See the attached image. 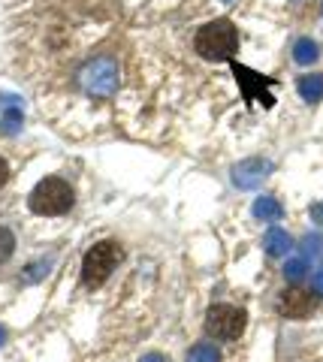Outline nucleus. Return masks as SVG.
<instances>
[{"label": "nucleus", "instance_id": "1", "mask_svg": "<svg viewBox=\"0 0 323 362\" xmlns=\"http://www.w3.org/2000/svg\"><path fill=\"white\" fill-rule=\"evenodd\" d=\"M194 49H196L199 58H206V61H215V64L230 61L239 49V30L230 18H215L196 30Z\"/></svg>", "mask_w": 323, "mask_h": 362}, {"label": "nucleus", "instance_id": "2", "mask_svg": "<svg viewBox=\"0 0 323 362\" xmlns=\"http://www.w3.org/2000/svg\"><path fill=\"white\" fill-rule=\"evenodd\" d=\"M73 187L66 185L64 178L58 175H49L42 178L37 187L30 190L28 197V206L33 214H42V218H54V214H66L73 209Z\"/></svg>", "mask_w": 323, "mask_h": 362}, {"label": "nucleus", "instance_id": "3", "mask_svg": "<svg viewBox=\"0 0 323 362\" xmlns=\"http://www.w3.org/2000/svg\"><path fill=\"white\" fill-rule=\"evenodd\" d=\"M121 259H124V251H121V245L115 239H106V242H97L94 247H88V254L82 259V284L91 290L103 287Z\"/></svg>", "mask_w": 323, "mask_h": 362}, {"label": "nucleus", "instance_id": "4", "mask_svg": "<svg viewBox=\"0 0 323 362\" xmlns=\"http://www.w3.org/2000/svg\"><path fill=\"white\" fill-rule=\"evenodd\" d=\"M248 326V314L236 305H211L206 311V332L218 341H236Z\"/></svg>", "mask_w": 323, "mask_h": 362}, {"label": "nucleus", "instance_id": "5", "mask_svg": "<svg viewBox=\"0 0 323 362\" xmlns=\"http://www.w3.org/2000/svg\"><path fill=\"white\" fill-rule=\"evenodd\" d=\"M82 88L94 97H112L118 90V66L112 58H94L82 66Z\"/></svg>", "mask_w": 323, "mask_h": 362}, {"label": "nucleus", "instance_id": "6", "mask_svg": "<svg viewBox=\"0 0 323 362\" xmlns=\"http://www.w3.org/2000/svg\"><path fill=\"white\" fill-rule=\"evenodd\" d=\"M317 293L315 290H305V287H287L281 293V299H278V311H281L287 320H305V317H311L317 311Z\"/></svg>", "mask_w": 323, "mask_h": 362}, {"label": "nucleus", "instance_id": "7", "mask_svg": "<svg viewBox=\"0 0 323 362\" xmlns=\"http://www.w3.org/2000/svg\"><path fill=\"white\" fill-rule=\"evenodd\" d=\"M233 76H236V82H239V88H242V97H245V100L260 97L263 106H272V94H269L272 78L257 76L254 70H248V66H242V64H233Z\"/></svg>", "mask_w": 323, "mask_h": 362}, {"label": "nucleus", "instance_id": "8", "mask_svg": "<svg viewBox=\"0 0 323 362\" xmlns=\"http://www.w3.org/2000/svg\"><path fill=\"white\" fill-rule=\"evenodd\" d=\"M272 173V163L263 160V157H248V160H242L233 166V185L242 187V190H254L263 185V178Z\"/></svg>", "mask_w": 323, "mask_h": 362}, {"label": "nucleus", "instance_id": "9", "mask_svg": "<svg viewBox=\"0 0 323 362\" xmlns=\"http://www.w3.org/2000/svg\"><path fill=\"white\" fill-rule=\"evenodd\" d=\"M263 247H266L269 257H284V254H290L293 239H290L287 230H281V226H272V230L263 235Z\"/></svg>", "mask_w": 323, "mask_h": 362}, {"label": "nucleus", "instance_id": "10", "mask_svg": "<svg viewBox=\"0 0 323 362\" xmlns=\"http://www.w3.org/2000/svg\"><path fill=\"white\" fill-rule=\"evenodd\" d=\"M296 90H299V97H303L305 103H320L323 100V73L303 76L299 78V85H296Z\"/></svg>", "mask_w": 323, "mask_h": 362}, {"label": "nucleus", "instance_id": "11", "mask_svg": "<svg viewBox=\"0 0 323 362\" xmlns=\"http://www.w3.org/2000/svg\"><path fill=\"white\" fill-rule=\"evenodd\" d=\"M254 218L257 221H278L284 214V209H281V202H278L275 197H269V194H263V197H257V202H254Z\"/></svg>", "mask_w": 323, "mask_h": 362}, {"label": "nucleus", "instance_id": "12", "mask_svg": "<svg viewBox=\"0 0 323 362\" xmlns=\"http://www.w3.org/2000/svg\"><path fill=\"white\" fill-rule=\"evenodd\" d=\"M293 58H296V64H303V66L315 64V61L320 58V49H317V42H315V40H308V37L296 40V45H293Z\"/></svg>", "mask_w": 323, "mask_h": 362}, {"label": "nucleus", "instance_id": "13", "mask_svg": "<svg viewBox=\"0 0 323 362\" xmlns=\"http://www.w3.org/2000/svg\"><path fill=\"white\" fill-rule=\"evenodd\" d=\"M187 362H221V350L215 344H194L191 350H187Z\"/></svg>", "mask_w": 323, "mask_h": 362}, {"label": "nucleus", "instance_id": "14", "mask_svg": "<svg viewBox=\"0 0 323 362\" xmlns=\"http://www.w3.org/2000/svg\"><path fill=\"white\" fill-rule=\"evenodd\" d=\"M21 124H25V115H21V109L13 106L4 112V118H0V133L4 136H16L21 130Z\"/></svg>", "mask_w": 323, "mask_h": 362}, {"label": "nucleus", "instance_id": "15", "mask_svg": "<svg viewBox=\"0 0 323 362\" xmlns=\"http://www.w3.org/2000/svg\"><path fill=\"white\" fill-rule=\"evenodd\" d=\"M284 275H287V281H303L308 275V257H293L290 263L284 266Z\"/></svg>", "mask_w": 323, "mask_h": 362}, {"label": "nucleus", "instance_id": "16", "mask_svg": "<svg viewBox=\"0 0 323 362\" xmlns=\"http://www.w3.org/2000/svg\"><path fill=\"white\" fill-rule=\"evenodd\" d=\"M13 254H16V235L6 226H0V263H6Z\"/></svg>", "mask_w": 323, "mask_h": 362}, {"label": "nucleus", "instance_id": "17", "mask_svg": "<svg viewBox=\"0 0 323 362\" xmlns=\"http://www.w3.org/2000/svg\"><path fill=\"white\" fill-rule=\"evenodd\" d=\"M49 269H52L49 259H40V263H30V269L25 272V281H40L42 275H49Z\"/></svg>", "mask_w": 323, "mask_h": 362}, {"label": "nucleus", "instance_id": "18", "mask_svg": "<svg viewBox=\"0 0 323 362\" xmlns=\"http://www.w3.org/2000/svg\"><path fill=\"white\" fill-rule=\"evenodd\" d=\"M0 106H4V109H13V106H21V100L13 97V94H0Z\"/></svg>", "mask_w": 323, "mask_h": 362}, {"label": "nucleus", "instance_id": "19", "mask_svg": "<svg viewBox=\"0 0 323 362\" xmlns=\"http://www.w3.org/2000/svg\"><path fill=\"white\" fill-rule=\"evenodd\" d=\"M6 178H9V163L4 160V157H0V187L6 185Z\"/></svg>", "mask_w": 323, "mask_h": 362}, {"label": "nucleus", "instance_id": "20", "mask_svg": "<svg viewBox=\"0 0 323 362\" xmlns=\"http://www.w3.org/2000/svg\"><path fill=\"white\" fill-rule=\"evenodd\" d=\"M311 218H315L317 223H323V202H317V206H311Z\"/></svg>", "mask_w": 323, "mask_h": 362}, {"label": "nucleus", "instance_id": "21", "mask_svg": "<svg viewBox=\"0 0 323 362\" xmlns=\"http://www.w3.org/2000/svg\"><path fill=\"white\" fill-rule=\"evenodd\" d=\"M315 293H317V296H323V269L315 275Z\"/></svg>", "mask_w": 323, "mask_h": 362}, {"label": "nucleus", "instance_id": "22", "mask_svg": "<svg viewBox=\"0 0 323 362\" xmlns=\"http://www.w3.org/2000/svg\"><path fill=\"white\" fill-rule=\"evenodd\" d=\"M139 362H166V359H163V354H146Z\"/></svg>", "mask_w": 323, "mask_h": 362}, {"label": "nucleus", "instance_id": "23", "mask_svg": "<svg viewBox=\"0 0 323 362\" xmlns=\"http://www.w3.org/2000/svg\"><path fill=\"white\" fill-rule=\"evenodd\" d=\"M6 341V329H4V326H0V344H4Z\"/></svg>", "mask_w": 323, "mask_h": 362}, {"label": "nucleus", "instance_id": "24", "mask_svg": "<svg viewBox=\"0 0 323 362\" xmlns=\"http://www.w3.org/2000/svg\"><path fill=\"white\" fill-rule=\"evenodd\" d=\"M224 4H233V0H224Z\"/></svg>", "mask_w": 323, "mask_h": 362}]
</instances>
